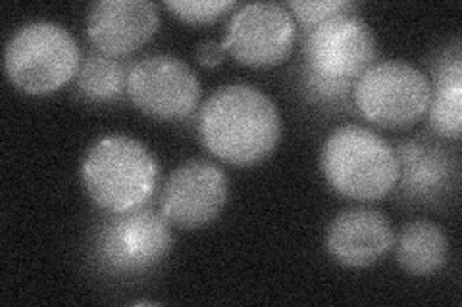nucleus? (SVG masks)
<instances>
[{
  "mask_svg": "<svg viewBox=\"0 0 462 307\" xmlns=\"http://www.w3.org/2000/svg\"><path fill=\"white\" fill-rule=\"evenodd\" d=\"M161 16L147 0H100L87 14L89 41L110 58L139 50L156 35Z\"/></svg>",
  "mask_w": 462,
  "mask_h": 307,
  "instance_id": "obj_12",
  "label": "nucleus"
},
{
  "mask_svg": "<svg viewBox=\"0 0 462 307\" xmlns=\"http://www.w3.org/2000/svg\"><path fill=\"white\" fill-rule=\"evenodd\" d=\"M378 54L372 27L355 14L329 18L307 27L302 37V83L310 98L343 102L356 79L374 64Z\"/></svg>",
  "mask_w": 462,
  "mask_h": 307,
  "instance_id": "obj_2",
  "label": "nucleus"
},
{
  "mask_svg": "<svg viewBox=\"0 0 462 307\" xmlns=\"http://www.w3.org/2000/svg\"><path fill=\"white\" fill-rule=\"evenodd\" d=\"M81 52L66 27L32 22L20 27L6 45V76L20 91L45 96L62 89L78 76Z\"/></svg>",
  "mask_w": 462,
  "mask_h": 307,
  "instance_id": "obj_5",
  "label": "nucleus"
},
{
  "mask_svg": "<svg viewBox=\"0 0 462 307\" xmlns=\"http://www.w3.org/2000/svg\"><path fill=\"white\" fill-rule=\"evenodd\" d=\"M295 37L297 25L287 8L253 3L231 16L222 47L243 66L270 68L291 54Z\"/></svg>",
  "mask_w": 462,
  "mask_h": 307,
  "instance_id": "obj_9",
  "label": "nucleus"
},
{
  "mask_svg": "<svg viewBox=\"0 0 462 307\" xmlns=\"http://www.w3.org/2000/svg\"><path fill=\"white\" fill-rule=\"evenodd\" d=\"M227 193V179L218 166L191 159L168 177L161 196V213L181 229L205 227L222 213Z\"/></svg>",
  "mask_w": 462,
  "mask_h": 307,
  "instance_id": "obj_10",
  "label": "nucleus"
},
{
  "mask_svg": "<svg viewBox=\"0 0 462 307\" xmlns=\"http://www.w3.org/2000/svg\"><path fill=\"white\" fill-rule=\"evenodd\" d=\"M430 123L438 135L458 139L462 123V56L458 41L433 66Z\"/></svg>",
  "mask_w": 462,
  "mask_h": 307,
  "instance_id": "obj_14",
  "label": "nucleus"
},
{
  "mask_svg": "<svg viewBox=\"0 0 462 307\" xmlns=\"http://www.w3.org/2000/svg\"><path fill=\"white\" fill-rule=\"evenodd\" d=\"M127 95L134 104L158 120H183L200 100L195 71L170 54H152L127 71Z\"/></svg>",
  "mask_w": 462,
  "mask_h": 307,
  "instance_id": "obj_8",
  "label": "nucleus"
},
{
  "mask_svg": "<svg viewBox=\"0 0 462 307\" xmlns=\"http://www.w3.org/2000/svg\"><path fill=\"white\" fill-rule=\"evenodd\" d=\"M224 47L222 42H216V41H202L200 45L197 47V60L207 66V68H214V66H220L224 60Z\"/></svg>",
  "mask_w": 462,
  "mask_h": 307,
  "instance_id": "obj_19",
  "label": "nucleus"
},
{
  "mask_svg": "<svg viewBox=\"0 0 462 307\" xmlns=\"http://www.w3.org/2000/svg\"><path fill=\"white\" fill-rule=\"evenodd\" d=\"M170 221L152 208L110 213L98 227L93 254L103 269L116 275H137L156 267L171 250Z\"/></svg>",
  "mask_w": 462,
  "mask_h": 307,
  "instance_id": "obj_7",
  "label": "nucleus"
},
{
  "mask_svg": "<svg viewBox=\"0 0 462 307\" xmlns=\"http://www.w3.org/2000/svg\"><path fill=\"white\" fill-rule=\"evenodd\" d=\"M401 196L412 203L433 206L455 194L460 166L453 150L441 142L411 139L397 146Z\"/></svg>",
  "mask_w": 462,
  "mask_h": 307,
  "instance_id": "obj_11",
  "label": "nucleus"
},
{
  "mask_svg": "<svg viewBox=\"0 0 462 307\" xmlns=\"http://www.w3.org/2000/svg\"><path fill=\"white\" fill-rule=\"evenodd\" d=\"M355 104L370 123L402 129L428 113L431 83L426 73L401 60L374 62L355 83Z\"/></svg>",
  "mask_w": 462,
  "mask_h": 307,
  "instance_id": "obj_6",
  "label": "nucleus"
},
{
  "mask_svg": "<svg viewBox=\"0 0 462 307\" xmlns=\"http://www.w3.org/2000/svg\"><path fill=\"white\" fill-rule=\"evenodd\" d=\"M287 8L295 14L302 25L312 27L329 18L343 16V14H355L358 5L349 3V0H314V3L305 0V3H289Z\"/></svg>",
  "mask_w": 462,
  "mask_h": 307,
  "instance_id": "obj_18",
  "label": "nucleus"
},
{
  "mask_svg": "<svg viewBox=\"0 0 462 307\" xmlns=\"http://www.w3.org/2000/svg\"><path fill=\"white\" fill-rule=\"evenodd\" d=\"M447 257H449V240L439 225L412 221L401 230L397 261L407 273L414 276L433 275L445 266Z\"/></svg>",
  "mask_w": 462,
  "mask_h": 307,
  "instance_id": "obj_15",
  "label": "nucleus"
},
{
  "mask_svg": "<svg viewBox=\"0 0 462 307\" xmlns=\"http://www.w3.org/2000/svg\"><path fill=\"white\" fill-rule=\"evenodd\" d=\"M76 86L79 95L91 102L118 100L127 89V69L103 52L89 54L78 69Z\"/></svg>",
  "mask_w": 462,
  "mask_h": 307,
  "instance_id": "obj_16",
  "label": "nucleus"
},
{
  "mask_svg": "<svg viewBox=\"0 0 462 307\" xmlns=\"http://www.w3.org/2000/svg\"><path fill=\"white\" fill-rule=\"evenodd\" d=\"M207 149L231 166H254L276 149L282 118L276 104L251 85H226L212 93L199 118Z\"/></svg>",
  "mask_w": 462,
  "mask_h": 307,
  "instance_id": "obj_1",
  "label": "nucleus"
},
{
  "mask_svg": "<svg viewBox=\"0 0 462 307\" xmlns=\"http://www.w3.org/2000/svg\"><path fill=\"white\" fill-rule=\"evenodd\" d=\"M164 6L187 23H210L237 5L234 0H168Z\"/></svg>",
  "mask_w": 462,
  "mask_h": 307,
  "instance_id": "obj_17",
  "label": "nucleus"
},
{
  "mask_svg": "<svg viewBox=\"0 0 462 307\" xmlns=\"http://www.w3.org/2000/svg\"><path fill=\"white\" fill-rule=\"evenodd\" d=\"M158 173L156 158L137 139L108 135L87 152L81 181L100 210L124 213L143 208L152 198Z\"/></svg>",
  "mask_w": 462,
  "mask_h": 307,
  "instance_id": "obj_3",
  "label": "nucleus"
},
{
  "mask_svg": "<svg viewBox=\"0 0 462 307\" xmlns=\"http://www.w3.org/2000/svg\"><path fill=\"white\" fill-rule=\"evenodd\" d=\"M320 166L337 194L358 202L385 198L399 181V162L392 144L360 125L337 127L326 139Z\"/></svg>",
  "mask_w": 462,
  "mask_h": 307,
  "instance_id": "obj_4",
  "label": "nucleus"
},
{
  "mask_svg": "<svg viewBox=\"0 0 462 307\" xmlns=\"http://www.w3.org/2000/svg\"><path fill=\"white\" fill-rule=\"evenodd\" d=\"M395 240L389 219L375 210H345L329 223L326 246L329 256L345 267H370L380 261Z\"/></svg>",
  "mask_w": 462,
  "mask_h": 307,
  "instance_id": "obj_13",
  "label": "nucleus"
}]
</instances>
